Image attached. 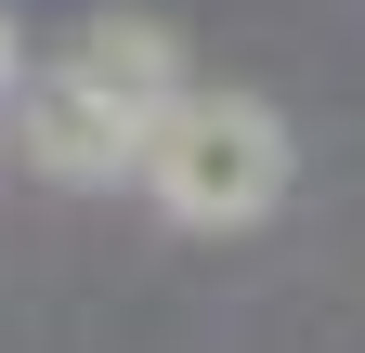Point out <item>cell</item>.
I'll return each mask as SVG.
<instances>
[{"label":"cell","instance_id":"7a4b0ae2","mask_svg":"<svg viewBox=\"0 0 365 353\" xmlns=\"http://www.w3.org/2000/svg\"><path fill=\"white\" fill-rule=\"evenodd\" d=\"M14 131H26V157L53 170V184H118V170L144 184V131H130L118 105H91L66 66H39L26 92H14Z\"/></svg>","mask_w":365,"mask_h":353},{"label":"cell","instance_id":"6da1fadb","mask_svg":"<svg viewBox=\"0 0 365 353\" xmlns=\"http://www.w3.org/2000/svg\"><path fill=\"white\" fill-rule=\"evenodd\" d=\"M144 197L170 209V223H261L274 197H287V118H274L261 92H182L157 118V144H144Z\"/></svg>","mask_w":365,"mask_h":353},{"label":"cell","instance_id":"3957f363","mask_svg":"<svg viewBox=\"0 0 365 353\" xmlns=\"http://www.w3.org/2000/svg\"><path fill=\"white\" fill-rule=\"evenodd\" d=\"M66 79H78L91 105H118V118L157 144V118L182 105V39H170L157 14H91V26L66 39Z\"/></svg>","mask_w":365,"mask_h":353}]
</instances>
